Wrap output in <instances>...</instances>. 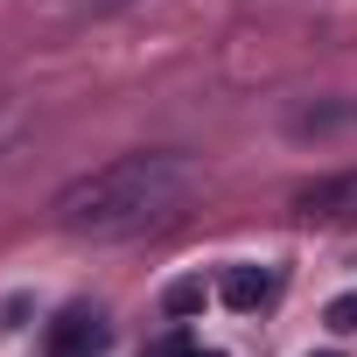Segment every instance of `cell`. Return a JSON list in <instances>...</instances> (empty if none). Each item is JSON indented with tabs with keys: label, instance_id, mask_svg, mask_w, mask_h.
<instances>
[{
	"label": "cell",
	"instance_id": "6da1fadb",
	"mask_svg": "<svg viewBox=\"0 0 357 357\" xmlns=\"http://www.w3.org/2000/svg\"><path fill=\"white\" fill-rule=\"evenodd\" d=\"M190 190H197V168L183 154L147 147V154H119V161L77 175V183H63L50 218H56V231L105 245V238H140V231L168 225L190 204Z\"/></svg>",
	"mask_w": 357,
	"mask_h": 357
},
{
	"label": "cell",
	"instance_id": "7a4b0ae2",
	"mask_svg": "<svg viewBox=\"0 0 357 357\" xmlns=\"http://www.w3.org/2000/svg\"><path fill=\"white\" fill-rule=\"evenodd\" d=\"M294 211H301L308 225H357V168L301 183V190H294Z\"/></svg>",
	"mask_w": 357,
	"mask_h": 357
},
{
	"label": "cell",
	"instance_id": "3957f363",
	"mask_svg": "<svg viewBox=\"0 0 357 357\" xmlns=\"http://www.w3.org/2000/svg\"><path fill=\"white\" fill-rule=\"evenodd\" d=\"M105 343H112V329L98 308H63L50 322V357H98Z\"/></svg>",
	"mask_w": 357,
	"mask_h": 357
},
{
	"label": "cell",
	"instance_id": "277c9868",
	"mask_svg": "<svg viewBox=\"0 0 357 357\" xmlns=\"http://www.w3.org/2000/svg\"><path fill=\"white\" fill-rule=\"evenodd\" d=\"M218 294H225V308L252 315V308H266V301H273V273H266V266H231Z\"/></svg>",
	"mask_w": 357,
	"mask_h": 357
},
{
	"label": "cell",
	"instance_id": "5b68a950",
	"mask_svg": "<svg viewBox=\"0 0 357 357\" xmlns=\"http://www.w3.org/2000/svg\"><path fill=\"white\" fill-rule=\"evenodd\" d=\"M204 308V280H175L168 287V315H197Z\"/></svg>",
	"mask_w": 357,
	"mask_h": 357
},
{
	"label": "cell",
	"instance_id": "8992f818",
	"mask_svg": "<svg viewBox=\"0 0 357 357\" xmlns=\"http://www.w3.org/2000/svg\"><path fill=\"white\" fill-rule=\"evenodd\" d=\"M322 322H329V329H357V287H350V294H336Z\"/></svg>",
	"mask_w": 357,
	"mask_h": 357
},
{
	"label": "cell",
	"instance_id": "52a82bcc",
	"mask_svg": "<svg viewBox=\"0 0 357 357\" xmlns=\"http://www.w3.org/2000/svg\"><path fill=\"white\" fill-rule=\"evenodd\" d=\"M161 357H204V350H190V343H168V350H161Z\"/></svg>",
	"mask_w": 357,
	"mask_h": 357
},
{
	"label": "cell",
	"instance_id": "ba28073f",
	"mask_svg": "<svg viewBox=\"0 0 357 357\" xmlns=\"http://www.w3.org/2000/svg\"><path fill=\"white\" fill-rule=\"evenodd\" d=\"M98 8H105V15H112V8H126V0H98Z\"/></svg>",
	"mask_w": 357,
	"mask_h": 357
},
{
	"label": "cell",
	"instance_id": "9c48e42d",
	"mask_svg": "<svg viewBox=\"0 0 357 357\" xmlns=\"http://www.w3.org/2000/svg\"><path fill=\"white\" fill-rule=\"evenodd\" d=\"M322 357H336V350H322Z\"/></svg>",
	"mask_w": 357,
	"mask_h": 357
}]
</instances>
